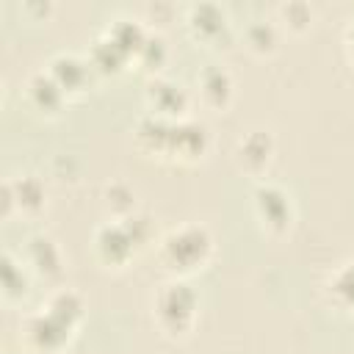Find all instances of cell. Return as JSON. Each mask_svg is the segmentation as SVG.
Instances as JSON below:
<instances>
[{
    "instance_id": "6da1fadb",
    "label": "cell",
    "mask_w": 354,
    "mask_h": 354,
    "mask_svg": "<svg viewBox=\"0 0 354 354\" xmlns=\"http://www.w3.org/2000/svg\"><path fill=\"white\" fill-rule=\"evenodd\" d=\"M207 252H210V235L205 232V227L196 224L174 230L163 243V257L177 268H194L207 257Z\"/></svg>"
},
{
    "instance_id": "7a4b0ae2",
    "label": "cell",
    "mask_w": 354,
    "mask_h": 354,
    "mask_svg": "<svg viewBox=\"0 0 354 354\" xmlns=\"http://www.w3.org/2000/svg\"><path fill=\"white\" fill-rule=\"evenodd\" d=\"M194 307H196V299H194L191 288L183 282L166 285V290H160V296H158V315H160L163 326L177 329V332L191 324Z\"/></svg>"
},
{
    "instance_id": "3957f363",
    "label": "cell",
    "mask_w": 354,
    "mask_h": 354,
    "mask_svg": "<svg viewBox=\"0 0 354 354\" xmlns=\"http://www.w3.org/2000/svg\"><path fill=\"white\" fill-rule=\"evenodd\" d=\"M254 199H257L260 216H263L268 224H279V227L288 224V216H290V210H288V196H285L279 188L263 185V188H257Z\"/></svg>"
},
{
    "instance_id": "277c9868",
    "label": "cell",
    "mask_w": 354,
    "mask_h": 354,
    "mask_svg": "<svg viewBox=\"0 0 354 354\" xmlns=\"http://www.w3.org/2000/svg\"><path fill=\"white\" fill-rule=\"evenodd\" d=\"M149 100L155 102L158 113H171V111H183L185 105V94L180 86L174 83H166V80H158L149 86Z\"/></svg>"
},
{
    "instance_id": "5b68a950",
    "label": "cell",
    "mask_w": 354,
    "mask_h": 354,
    "mask_svg": "<svg viewBox=\"0 0 354 354\" xmlns=\"http://www.w3.org/2000/svg\"><path fill=\"white\" fill-rule=\"evenodd\" d=\"M199 83H202V94L210 102H224L230 97V75L224 69H216V66L205 69L202 77H199Z\"/></svg>"
},
{
    "instance_id": "8992f818",
    "label": "cell",
    "mask_w": 354,
    "mask_h": 354,
    "mask_svg": "<svg viewBox=\"0 0 354 354\" xmlns=\"http://www.w3.org/2000/svg\"><path fill=\"white\" fill-rule=\"evenodd\" d=\"M329 290L335 293V299L343 307L354 310V263H348L340 271H335V277L329 279Z\"/></svg>"
},
{
    "instance_id": "52a82bcc",
    "label": "cell",
    "mask_w": 354,
    "mask_h": 354,
    "mask_svg": "<svg viewBox=\"0 0 354 354\" xmlns=\"http://www.w3.org/2000/svg\"><path fill=\"white\" fill-rule=\"evenodd\" d=\"M191 22H194V28H196L202 36H213V33H221V30L227 28L224 14L216 8L213 17H205V6H194V8H191Z\"/></svg>"
},
{
    "instance_id": "ba28073f",
    "label": "cell",
    "mask_w": 354,
    "mask_h": 354,
    "mask_svg": "<svg viewBox=\"0 0 354 354\" xmlns=\"http://www.w3.org/2000/svg\"><path fill=\"white\" fill-rule=\"evenodd\" d=\"M348 47H351V55H354V28H351V33H348Z\"/></svg>"
}]
</instances>
